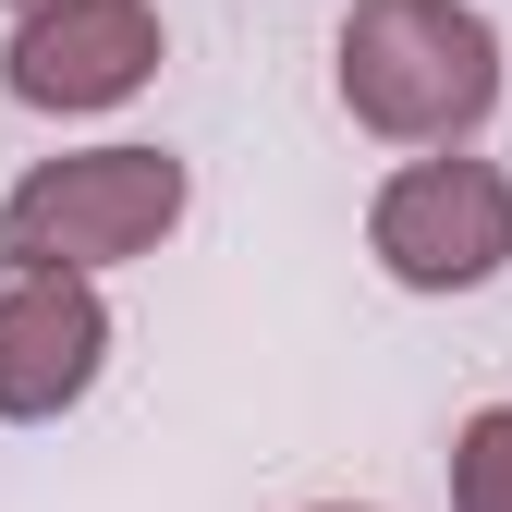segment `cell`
Listing matches in <instances>:
<instances>
[{"instance_id": "obj_1", "label": "cell", "mask_w": 512, "mask_h": 512, "mask_svg": "<svg viewBox=\"0 0 512 512\" xmlns=\"http://www.w3.org/2000/svg\"><path fill=\"white\" fill-rule=\"evenodd\" d=\"M330 61H342V110L391 147H452L500 110V37L464 0H354Z\"/></svg>"}, {"instance_id": "obj_2", "label": "cell", "mask_w": 512, "mask_h": 512, "mask_svg": "<svg viewBox=\"0 0 512 512\" xmlns=\"http://www.w3.org/2000/svg\"><path fill=\"white\" fill-rule=\"evenodd\" d=\"M183 159L171 147H86V159H37L0 196V256H49V269H122L159 256L183 220Z\"/></svg>"}, {"instance_id": "obj_3", "label": "cell", "mask_w": 512, "mask_h": 512, "mask_svg": "<svg viewBox=\"0 0 512 512\" xmlns=\"http://www.w3.org/2000/svg\"><path fill=\"white\" fill-rule=\"evenodd\" d=\"M366 244L403 293H476L512 269V171L500 159H415L378 183Z\"/></svg>"}, {"instance_id": "obj_4", "label": "cell", "mask_w": 512, "mask_h": 512, "mask_svg": "<svg viewBox=\"0 0 512 512\" xmlns=\"http://www.w3.org/2000/svg\"><path fill=\"white\" fill-rule=\"evenodd\" d=\"M110 366V305L98 269H49V256H0V415L37 427L86 403Z\"/></svg>"}, {"instance_id": "obj_5", "label": "cell", "mask_w": 512, "mask_h": 512, "mask_svg": "<svg viewBox=\"0 0 512 512\" xmlns=\"http://www.w3.org/2000/svg\"><path fill=\"white\" fill-rule=\"evenodd\" d=\"M25 110H122L159 74V13L147 0H37L0 49Z\"/></svg>"}, {"instance_id": "obj_6", "label": "cell", "mask_w": 512, "mask_h": 512, "mask_svg": "<svg viewBox=\"0 0 512 512\" xmlns=\"http://www.w3.org/2000/svg\"><path fill=\"white\" fill-rule=\"evenodd\" d=\"M452 512H512V403L464 415V439H452Z\"/></svg>"}, {"instance_id": "obj_7", "label": "cell", "mask_w": 512, "mask_h": 512, "mask_svg": "<svg viewBox=\"0 0 512 512\" xmlns=\"http://www.w3.org/2000/svg\"><path fill=\"white\" fill-rule=\"evenodd\" d=\"M317 512H354V500H317Z\"/></svg>"}, {"instance_id": "obj_8", "label": "cell", "mask_w": 512, "mask_h": 512, "mask_svg": "<svg viewBox=\"0 0 512 512\" xmlns=\"http://www.w3.org/2000/svg\"><path fill=\"white\" fill-rule=\"evenodd\" d=\"M13 13H37V0H13Z\"/></svg>"}]
</instances>
